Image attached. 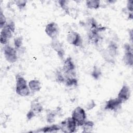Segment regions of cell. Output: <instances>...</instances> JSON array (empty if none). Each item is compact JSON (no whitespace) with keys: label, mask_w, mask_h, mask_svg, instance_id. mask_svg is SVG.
Here are the masks:
<instances>
[{"label":"cell","mask_w":133,"mask_h":133,"mask_svg":"<svg viewBox=\"0 0 133 133\" xmlns=\"http://www.w3.org/2000/svg\"><path fill=\"white\" fill-rule=\"evenodd\" d=\"M129 37L130 38V41L131 43L132 44V37H133V32H132V30L130 29L129 31Z\"/></svg>","instance_id":"obj_33"},{"label":"cell","mask_w":133,"mask_h":133,"mask_svg":"<svg viewBox=\"0 0 133 133\" xmlns=\"http://www.w3.org/2000/svg\"><path fill=\"white\" fill-rule=\"evenodd\" d=\"M122 103H123L117 98H112L106 102L104 109L105 110L116 112L121 108Z\"/></svg>","instance_id":"obj_6"},{"label":"cell","mask_w":133,"mask_h":133,"mask_svg":"<svg viewBox=\"0 0 133 133\" xmlns=\"http://www.w3.org/2000/svg\"><path fill=\"white\" fill-rule=\"evenodd\" d=\"M5 25H6L9 28V29L11 30V31L13 33L15 32L16 26H15V23L13 20H9L8 21H7V22Z\"/></svg>","instance_id":"obj_29"},{"label":"cell","mask_w":133,"mask_h":133,"mask_svg":"<svg viewBox=\"0 0 133 133\" xmlns=\"http://www.w3.org/2000/svg\"><path fill=\"white\" fill-rule=\"evenodd\" d=\"M30 91L28 85L20 87H15V91L16 94L21 97H27L29 96Z\"/></svg>","instance_id":"obj_18"},{"label":"cell","mask_w":133,"mask_h":133,"mask_svg":"<svg viewBox=\"0 0 133 133\" xmlns=\"http://www.w3.org/2000/svg\"><path fill=\"white\" fill-rule=\"evenodd\" d=\"M86 7L90 9H97L100 7V1L99 0H88L85 2Z\"/></svg>","instance_id":"obj_19"},{"label":"cell","mask_w":133,"mask_h":133,"mask_svg":"<svg viewBox=\"0 0 133 133\" xmlns=\"http://www.w3.org/2000/svg\"><path fill=\"white\" fill-rule=\"evenodd\" d=\"M55 80L58 83H64L65 78L63 72L62 70L58 69L55 72Z\"/></svg>","instance_id":"obj_23"},{"label":"cell","mask_w":133,"mask_h":133,"mask_svg":"<svg viewBox=\"0 0 133 133\" xmlns=\"http://www.w3.org/2000/svg\"><path fill=\"white\" fill-rule=\"evenodd\" d=\"M71 117L76 122L77 126L81 127L87 120L86 113L85 110L81 107H76L72 111Z\"/></svg>","instance_id":"obj_1"},{"label":"cell","mask_w":133,"mask_h":133,"mask_svg":"<svg viewBox=\"0 0 133 133\" xmlns=\"http://www.w3.org/2000/svg\"><path fill=\"white\" fill-rule=\"evenodd\" d=\"M30 110L32 111L37 115L43 111V107L37 98H36L31 101Z\"/></svg>","instance_id":"obj_15"},{"label":"cell","mask_w":133,"mask_h":133,"mask_svg":"<svg viewBox=\"0 0 133 133\" xmlns=\"http://www.w3.org/2000/svg\"><path fill=\"white\" fill-rule=\"evenodd\" d=\"M28 86L32 92H38L42 88L41 83L38 79H31L28 83Z\"/></svg>","instance_id":"obj_16"},{"label":"cell","mask_w":133,"mask_h":133,"mask_svg":"<svg viewBox=\"0 0 133 133\" xmlns=\"http://www.w3.org/2000/svg\"><path fill=\"white\" fill-rule=\"evenodd\" d=\"M4 55L5 59L10 63L16 62L18 60L17 49L8 44L4 45L3 48Z\"/></svg>","instance_id":"obj_2"},{"label":"cell","mask_w":133,"mask_h":133,"mask_svg":"<svg viewBox=\"0 0 133 133\" xmlns=\"http://www.w3.org/2000/svg\"><path fill=\"white\" fill-rule=\"evenodd\" d=\"M123 48L125 51H132V45L129 43H125L124 44Z\"/></svg>","instance_id":"obj_32"},{"label":"cell","mask_w":133,"mask_h":133,"mask_svg":"<svg viewBox=\"0 0 133 133\" xmlns=\"http://www.w3.org/2000/svg\"><path fill=\"white\" fill-rule=\"evenodd\" d=\"M90 75L95 80H98L102 76V71L100 68L97 65H95L92 68Z\"/></svg>","instance_id":"obj_21"},{"label":"cell","mask_w":133,"mask_h":133,"mask_svg":"<svg viewBox=\"0 0 133 133\" xmlns=\"http://www.w3.org/2000/svg\"><path fill=\"white\" fill-rule=\"evenodd\" d=\"M62 70L64 73H68L76 72L75 65L71 57H67L64 61Z\"/></svg>","instance_id":"obj_11"},{"label":"cell","mask_w":133,"mask_h":133,"mask_svg":"<svg viewBox=\"0 0 133 133\" xmlns=\"http://www.w3.org/2000/svg\"><path fill=\"white\" fill-rule=\"evenodd\" d=\"M65 81L64 84L68 87H76L78 85V80L76 77V72L64 73Z\"/></svg>","instance_id":"obj_8"},{"label":"cell","mask_w":133,"mask_h":133,"mask_svg":"<svg viewBox=\"0 0 133 133\" xmlns=\"http://www.w3.org/2000/svg\"><path fill=\"white\" fill-rule=\"evenodd\" d=\"M60 130V125L57 124H52L51 125H48L44 126L41 128H39L33 132H56Z\"/></svg>","instance_id":"obj_14"},{"label":"cell","mask_w":133,"mask_h":133,"mask_svg":"<svg viewBox=\"0 0 133 133\" xmlns=\"http://www.w3.org/2000/svg\"><path fill=\"white\" fill-rule=\"evenodd\" d=\"M50 46L51 48L56 51L60 59L63 60L65 56V50L62 43L57 38L51 39Z\"/></svg>","instance_id":"obj_7"},{"label":"cell","mask_w":133,"mask_h":133,"mask_svg":"<svg viewBox=\"0 0 133 133\" xmlns=\"http://www.w3.org/2000/svg\"><path fill=\"white\" fill-rule=\"evenodd\" d=\"M130 96V90L129 87L126 84H124L120 89L118 94L117 98L123 103L127 101Z\"/></svg>","instance_id":"obj_9"},{"label":"cell","mask_w":133,"mask_h":133,"mask_svg":"<svg viewBox=\"0 0 133 133\" xmlns=\"http://www.w3.org/2000/svg\"><path fill=\"white\" fill-rule=\"evenodd\" d=\"M62 110L60 108L58 107L55 110H47L46 114V121L48 124H52L55 121L56 116L61 113Z\"/></svg>","instance_id":"obj_13"},{"label":"cell","mask_w":133,"mask_h":133,"mask_svg":"<svg viewBox=\"0 0 133 133\" xmlns=\"http://www.w3.org/2000/svg\"><path fill=\"white\" fill-rule=\"evenodd\" d=\"M68 43L74 46L80 47L83 46V41L81 35L77 32L71 31L66 35Z\"/></svg>","instance_id":"obj_4"},{"label":"cell","mask_w":133,"mask_h":133,"mask_svg":"<svg viewBox=\"0 0 133 133\" xmlns=\"http://www.w3.org/2000/svg\"><path fill=\"white\" fill-rule=\"evenodd\" d=\"M60 127L62 132L72 133L76 131L77 125L71 117H69L61 122Z\"/></svg>","instance_id":"obj_3"},{"label":"cell","mask_w":133,"mask_h":133,"mask_svg":"<svg viewBox=\"0 0 133 133\" xmlns=\"http://www.w3.org/2000/svg\"><path fill=\"white\" fill-rule=\"evenodd\" d=\"M36 114L31 110H30L26 114V117L28 121L31 120L32 118H33L35 116H36Z\"/></svg>","instance_id":"obj_31"},{"label":"cell","mask_w":133,"mask_h":133,"mask_svg":"<svg viewBox=\"0 0 133 133\" xmlns=\"http://www.w3.org/2000/svg\"><path fill=\"white\" fill-rule=\"evenodd\" d=\"M58 3L60 7L64 10V11L68 15H70V7L68 6L69 1L65 0L58 1Z\"/></svg>","instance_id":"obj_25"},{"label":"cell","mask_w":133,"mask_h":133,"mask_svg":"<svg viewBox=\"0 0 133 133\" xmlns=\"http://www.w3.org/2000/svg\"><path fill=\"white\" fill-rule=\"evenodd\" d=\"M17 7L20 9L22 10L24 9L26 6L27 1H16L14 2Z\"/></svg>","instance_id":"obj_28"},{"label":"cell","mask_w":133,"mask_h":133,"mask_svg":"<svg viewBox=\"0 0 133 133\" xmlns=\"http://www.w3.org/2000/svg\"><path fill=\"white\" fill-rule=\"evenodd\" d=\"M104 51L111 57L115 59V57L117 56L118 53L117 44L115 42L111 41L109 42L107 47Z\"/></svg>","instance_id":"obj_12"},{"label":"cell","mask_w":133,"mask_h":133,"mask_svg":"<svg viewBox=\"0 0 133 133\" xmlns=\"http://www.w3.org/2000/svg\"><path fill=\"white\" fill-rule=\"evenodd\" d=\"M13 34V33L6 25L1 29V35H0V42L1 43L4 45H7L9 40L11 38Z\"/></svg>","instance_id":"obj_10"},{"label":"cell","mask_w":133,"mask_h":133,"mask_svg":"<svg viewBox=\"0 0 133 133\" xmlns=\"http://www.w3.org/2000/svg\"><path fill=\"white\" fill-rule=\"evenodd\" d=\"M124 63L129 67L133 65V52L132 51H125L123 57Z\"/></svg>","instance_id":"obj_17"},{"label":"cell","mask_w":133,"mask_h":133,"mask_svg":"<svg viewBox=\"0 0 133 133\" xmlns=\"http://www.w3.org/2000/svg\"><path fill=\"white\" fill-rule=\"evenodd\" d=\"M96 106V103L94 100H90L86 104L85 108L87 110H90L93 109Z\"/></svg>","instance_id":"obj_30"},{"label":"cell","mask_w":133,"mask_h":133,"mask_svg":"<svg viewBox=\"0 0 133 133\" xmlns=\"http://www.w3.org/2000/svg\"><path fill=\"white\" fill-rule=\"evenodd\" d=\"M7 20L1 9L0 11V28L1 29H2L5 26V25L7 22Z\"/></svg>","instance_id":"obj_27"},{"label":"cell","mask_w":133,"mask_h":133,"mask_svg":"<svg viewBox=\"0 0 133 133\" xmlns=\"http://www.w3.org/2000/svg\"><path fill=\"white\" fill-rule=\"evenodd\" d=\"M45 32L51 39H56L59 34V27L56 22H51L46 25Z\"/></svg>","instance_id":"obj_5"},{"label":"cell","mask_w":133,"mask_h":133,"mask_svg":"<svg viewBox=\"0 0 133 133\" xmlns=\"http://www.w3.org/2000/svg\"><path fill=\"white\" fill-rule=\"evenodd\" d=\"M94 126V123L92 121L86 120L83 125L81 126L83 129V132H90L92 131Z\"/></svg>","instance_id":"obj_20"},{"label":"cell","mask_w":133,"mask_h":133,"mask_svg":"<svg viewBox=\"0 0 133 133\" xmlns=\"http://www.w3.org/2000/svg\"><path fill=\"white\" fill-rule=\"evenodd\" d=\"M14 47L17 50H20L23 48V37L21 36H17L14 39Z\"/></svg>","instance_id":"obj_22"},{"label":"cell","mask_w":133,"mask_h":133,"mask_svg":"<svg viewBox=\"0 0 133 133\" xmlns=\"http://www.w3.org/2000/svg\"><path fill=\"white\" fill-rule=\"evenodd\" d=\"M28 85L25 79L20 75H17L16 76V87H20Z\"/></svg>","instance_id":"obj_24"},{"label":"cell","mask_w":133,"mask_h":133,"mask_svg":"<svg viewBox=\"0 0 133 133\" xmlns=\"http://www.w3.org/2000/svg\"><path fill=\"white\" fill-rule=\"evenodd\" d=\"M125 11H126L127 15L130 13H132L133 12V1L132 0L127 1L126 7L125 8Z\"/></svg>","instance_id":"obj_26"}]
</instances>
